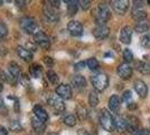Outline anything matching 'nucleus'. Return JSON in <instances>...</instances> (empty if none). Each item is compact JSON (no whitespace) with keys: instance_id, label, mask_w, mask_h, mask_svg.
I'll use <instances>...</instances> for the list:
<instances>
[{"instance_id":"1","label":"nucleus","mask_w":150,"mask_h":135,"mask_svg":"<svg viewBox=\"0 0 150 135\" xmlns=\"http://www.w3.org/2000/svg\"><path fill=\"white\" fill-rule=\"evenodd\" d=\"M101 126L108 132L115 131V122H114V116L108 109H102L100 115Z\"/></svg>"},{"instance_id":"2","label":"nucleus","mask_w":150,"mask_h":135,"mask_svg":"<svg viewBox=\"0 0 150 135\" xmlns=\"http://www.w3.org/2000/svg\"><path fill=\"white\" fill-rule=\"evenodd\" d=\"M111 18V10L109 9V7L101 4L98 6L95 10V21L98 25H105V23Z\"/></svg>"},{"instance_id":"3","label":"nucleus","mask_w":150,"mask_h":135,"mask_svg":"<svg viewBox=\"0 0 150 135\" xmlns=\"http://www.w3.org/2000/svg\"><path fill=\"white\" fill-rule=\"evenodd\" d=\"M91 82L95 90L103 91L109 86V77L105 73H98L91 78Z\"/></svg>"},{"instance_id":"4","label":"nucleus","mask_w":150,"mask_h":135,"mask_svg":"<svg viewBox=\"0 0 150 135\" xmlns=\"http://www.w3.org/2000/svg\"><path fill=\"white\" fill-rule=\"evenodd\" d=\"M20 27L25 31L27 34L35 35L38 32V26L36 20L31 17H23L20 19Z\"/></svg>"},{"instance_id":"5","label":"nucleus","mask_w":150,"mask_h":135,"mask_svg":"<svg viewBox=\"0 0 150 135\" xmlns=\"http://www.w3.org/2000/svg\"><path fill=\"white\" fill-rule=\"evenodd\" d=\"M48 104H50V106L54 109V111L56 114H61V113H63L65 110L64 101H63V99L58 95H53V96L50 97V99H48Z\"/></svg>"},{"instance_id":"6","label":"nucleus","mask_w":150,"mask_h":135,"mask_svg":"<svg viewBox=\"0 0 150 135\" xmlns=\"http://www.w3.org/2000/svg\"><path fill=\"white\" fill-rule=\"evenodd\" d=\"M130 6V0H113V11L118 15H125Z\"/></svg>"},{"instance_id":"7","label":"nucleus","mask_w":150,"mask_h":135,"mask_svg":"<svg viewBox=\"0 0 150 135\" xmlns=\"http://www.w3.org/2000/svg\"><path fill=\"white\" fill-rule=\"evenodd\" d=\"M34 37H35L36 44H37L39 47H42V49H44V50H48L50 47V39L44 32L38 31V32L34 35Z\"/></svg>"},{"instance_id":"8","label":"nucleus","mask_w":150,"mask_h":135,"mask_svg":"<svg viewBox=\"0 0 150 135\" xmlns=\"http://www.w3.org/2000/svg\"><path fill=\"white\" fill-rule=\"evenodd\" d=\"M56 95L61 97L62 99H71L72 98V88L69 87V84H61L56 87V90H55Z\"/></svg>"},{"instance_id":"9","label":"nucleus","mask_w":150,"mask_h":135,"mask_svg":"<svg viewBox=\"0 0 150 135\" xmlns=\"http://www.w3.org/2000/svg\"><path fill=\"white\" fill-rule=\"evenodd\" d=\"M117 73L121 79L128 80L132 76V68L128 63H121L117 69Z\"/></svg>"},{"instance_id":"10","label":"nucleus","mask_w":150,"mask_h":135,"mask_svg":"<svg viewBox=\"0 0 150 135\" xmlns=\"http://www.w3.org/2000/svg\"><path fill=\"white\" fill-rule=\"evenodd\" d=\"M132 33H133V31H132V28L130 26L122 27V29L120 31V42L123 43V44H130L132 39Z\"/></svg>"},{"instance_id":"11","label":"nucleus","mask_w":150,"mask_h":135,"mask_svg":"<svg viewBox=\"0 0 150 135\" xmlns=\"http://www.w3.org/2000/svg\"><path fill=\"white\" fill-rule=\"evenodd\" d=\"M67 31L73 36H81L82 34H83V26H82L80 21L71 20L67 24Z\"/></svg>"},{"instance_id":"12","label":"nucleus","mask_w":150,"mask_h":135,"mask_svg":"<svg viewBox=\"0 0 150 135\" xmlns=\"http://www.w3.org/2000/svg\"><path fill=\"white\" fill-rule=\"evenodd\" d=\"M110 28L105 25H96L93 29V35L96 39H104L109 36Z\"/></svg>"},{"instance_id":"13","label":"nucleus","mask_w":150,"mask_h":135,"mask_svg":"<svg viewBox=\"0 0 150 135\" xmlns=\"http://www.w3.org/2000/svg\"><path fill=\"white\" fill-rule=\"evenodd\" d=\"M44 15L46 16V18L50 20V21H57L58 18H59V16H58V14L56 11V8L54 6H52L50 4H47V5H45L44 7Z\"/></svg>"},{"instance_id":"14","label":"nucleus","mask_w":150,"mask_h":135,"mask_svg":"<svg viewBox=\"0 0 150 135\" xmlns=\"http://www.w3.org/2000/svg\"><path fill=\"white\" fill-rule=\"evenodd\" d=\"M31 126L34 131L37 133V134H43L44 133L45 129H46V125H45V122L42 121L40 118H38L37 116H33L31 118Z\"/></svg>"},{"instance_id":"15","label":"nucleus","mask_w":150,"mask_h":135,"mask_svg":"<svg viewBox=\"0 0 150 135\" xmlns=\"http://www.w3.org/2000/svg\"><path fill=\"white\" fill-rule=\"evenodd\" d=\"M133 88L140 98H146L148 95V87L142 80H137L133 84Z\"/></svg>"},{"instance_id":"16","label":"nucleus","mask_w":150,"mask_h":135,"mask_svg":"<svg viewBox=\"0 0 150 135\" xmlns=\"http://www.w3.org/2000/svg\"><path fill=\"white\" fill-rule=\"evenodd\" d=\"M114 122H115V131H118L120 133L128 131V123L127 119L122 116H114Z\"/></svg>"},{"instance_id":"17","label":"nucleus","mask_w":150,"mask_h":135,"mask_svg":"<svg viewBox=\"0 0 150 135\" xmlns=\"http://www.w3.org/2000/svg\"><path fill=\"white\" fill-rule=\"evenodd\" d=\"M109 108L112 113H119L121 108V100L117 95H113L109 99Z\"/></svg>"},{"instance_id":"18","label":"nucleus","mask_w":150,"mask_h":135,"mask_svg":"<svg viewBox=\"0 0 150 135\" xmlns=\"http://www.w3.org/2000/svg\"><path fill=\"white\" fill-rule=\"evenodd\" d=\"M150 29V20L149 19H141V20H138V23L134 26V31L139 34L141 33H146L148 32Z\"/></svg>"},{"instance_id":"19","label":"nucleus","mask_w":150,"mask_h":135,"mask_svg":"<svg viewBox=\"0 0 150 135\" xmlns=\"http://www.w3.org/2000/svg\"><path fill=\"white\" fill-rule=\"evenodd\" d=\"M72 84L74 86V88H76V89H84L86 87V80L81 74H75L74 77L72 78Z\"/></svg>"},{"instance_id":"20","label":"nucleus","mask_w":150,"mask_h":135,"mask_svg":"<svg viewBox=\"0 0 150 135\" xmlns=\"http://www.w3.org/2000/svg\"><path fill=\"white\" fill-rule=\"evenodd\" d=\"M17 54L19 55V58L23 59L26 62H30L33 60V53L28 49H25V47L18 46L17 47Z\"/></svg>"},{"instance_id":"21","label":"nucleus","mask_w":150,"mask_h":135,"mask_svg":"<svg viewBox=\"0 0 150 135\" xmlns=\"http://www.w3.org/2000/svg\"><path fill=\"white\" fill-rule=\"evenodd\" d=\"M33 111H34V115L37 116L38 118H40L42 121L46 122V121L48 119V114L46 113V110H45L44 108L42 107V106H39V105H36V106L34 107Z\"/></svg>"},{"instance_id":"22","label":"nucleus","mask_w":150,"mask_h":135,"mask_svg":"<svg viewBox=\"0 0 150 135\" xmlns=\"http://www.w3.org/2000/svg\"><path fill=\"white\" fill-rule=\"evenodd\" d=\"M8 70H9V74L13 79H17L20 77V68L16 62H10L8 65Z\"/></svg>"},{"instance_id":"23","label":"nucleus","mask_w":150,"mask_h":135,"mask_svg":"<svg viewBox=\"0 0 150 135\" xmlns=\"http://www.w3.org/2000/svg\"><path fill=\"white\" fill-rule=\"evenodd\" d=\"M132 17L137 20L146 19L147 18V13L144 10V8H132Z\"/></svg>"},{"instance_id":"24","label":"nucleus","mask_w":150,"mask_h":135,"mask_svg":"<svg viewBox=\"0 0 150 135\" xmlns=\"http://www.w3.org/2000/svg\"><path fill=\"white\" fill-rule=\"evenodd\" d=\"M128 123V129L129 132H136L138 129V118L134 116H129L125 118Z\"/></svg>"},{"instance_id":"25","label":"nucleus","mask_w":150,"mask_h":135,"mask_svg":"<svg viewBox=\"0 0 150 135\" xmlns=\"http://www.w3.org/2000/svg\"><path fill=\"white\" fill-rule=\"evenodd\" d=\"M79 5H80L79 0H73V1L67 4V14H69V16H74L75 14L77 13Z\"/></svg>"},{"instance_id":"26","label":"nucleus","mask_w":150,"mask_h":135,"mask_svg":"<svg viewBox=\"0 0 150 135\" xmlns=\"http://www.w3.org/2000/svg\"><path fill=\"white\" fill-rule=\"evenodd\" d=\"M137 70L139 71L140 73L148 76V74H150V64L147 63V62H142V61H141V62H138Z\"/></svg>"},{"instance_id":"27","label":"nucleus","mask_w":150,"mask_h":135,"mask_svg":"<svg viewBox=\"0 0 150 135\" xmlns=\"http://www.w3.org/2000/svg\"><path fill=\"white\" fill-rule=\"evenodd\" d=\"M29 72H30L31 77L37 79V78H40V76H42V68L38 64H33L29 69Z\"/></svg>"},{"instance_id":"28","label":"nucleus","mask_w":150,"mask_h":135,"mask_svg":"<svg viewBox=\"0 0 150 135\" xmlns=\"http://www.w3.org/2000/svg\"><path fill=\"white\" fill-rule=\"evenodd\" d=\"M86 65H88V68L91 71H95L100 68V63H99V61L95 58L88 59V61H86Z\"/></svg>"},{"instance_id":"29","label":"nucleus","mask_w":150,"mask_h":135,"mask_svg":"<svg viewBox=\"0 0 150 135\" xmlns=\"http://www.w3.org/2000/svg\"><path fill=\"white\" fill-rule=\"evenodd\" d=\"M88 104L91 107H96L99 104V97L95 91H91L88 95Z\"/></svg>"},{"instance_id":"30","label":"nucleus","mask_w":150,"mask_h":135,"mask_svg":"<svg viewBox=\"0 0 150 135\" xmlns=\"http://www.w3.org/2000/svg\"><path fill=\"white\" fill-rule=\"evenodd\" d=\"M46 76H47V79H48V81H50V84H57L59 82V78H58V76H57L54 71H52V70L47 71Z\"/></svg>"},{"instance_id":"31","label":"nucleus","mask_w":150,"mask_h":135,"mask_svg":"<svg viewBox=\"0 0 150 135\" xmlns=\"http://www.w3.org/2000/svg\"><path fill=\"white\" fill-rule=\"evenodd\" d=\"M63 122H64L65 125L72 127V126H75V124H76V117L74 115H72V114H69V115H66L64 117Z\"/></svg>"},{"instance_id":"32","label":"nucleus","mask_w":150,"mask_h":135,"mask_svg":"<svg viewBox=\"0 0 150 135\" xmlns=\"http://www.w3.org/2000/svg\"><path fill=\"white\" fill-rule=\"evenodd\" d=\"M140 45L142 47L149 49L150 47V33L149 34H144V36L140 39Z\"/></svg>"},{"instance_id":"33","label":"nucleus","mask_w":150,"mask_h":135,"mask_svg":"<svg viewBox=\"0 0 150 135\" xmlns=\"http://www.w3.org/2000/svg\"><path fill=\"white\" fill-rule=\"evenodd\" d=\"M76 111H77V116L80 117V119H85L88 117V110H86V108H84L83 106H79Z\"/></svg>"},{"instance_id":"34","label":"nucleus","mask_w":150,"mask_h":135,"mask_svg":"<svg viewBox=\"0 0 150 135\" xmlns=\"http://www.w3.org/2000/svg\"><path fill=\"white\" fill-rule=\"evenodd\" d=\"M123 59H125V63H129V62L133 61V54H132V52L129 49H125L123 51Z\"/></svg>"},{"instance_id":"35","label":"nucleus","mask_w":150,"mask_h":135,"mask_svg":"<svg viewBox=\"0 0 150 135\" xmlns=\"http://www.w3.org/2000/svg\"><path fill=\"white\" fill-rule=\"evenodd\" d=\"M8 35V27L6 24L0 23V39H4Z\"/></svg>"},{"instance_id":"36","label":"nucleus","mask_w":150,"mask_h":135,"mask_svg":"<svg viewBox=\"0 0 150 135\" xmlns=\"http://www.w3.org/2000/svg\"><path fill=\"white\" fill-rule=\"evenodd\" d=\"M93 0H81V7L83 10H88L92 6Z\"/></svg>"},{"instance_id":"37","label":"nucleus","mask_w":150,"mask_h":135,"mask_svg":"<svg viewBox=\"0 0 150 135\" xmlns=\"http://www.w3.org/2000/svg\"><path fill=\"white\" fill-rule=\"evenodd\" d=\"M131 91L130 90H127L123 92V95H122V101H125V103H129L130 100H131Z\"/></svg>"},{"instance_id":"38","label":"nucleus","mask_w":150,"mask_h":135,"mask_svg":"<svg viewBox=\"0 0 150 135\" xmlns=\"http://www.w3.org/2000/svg\"><path fill=\"white\" fill-rule=\"evenodd\" d=\"M132 8H144V0H132Z\"/></svg>"},{"instance_id":"39","label":"nucleus","mask_w":150,"mask_h":135,"mask_svg":"<svg viewBox=\"0 0 150 135\" xmlns=\"http://www.w3.org/2000/svg\"><path fill=\"white\" fill-rule=\"evenodd\" d=\"M15 1V5L17 6V8L19 9H24L26 6V0H13Z\"/></svg>"},{"instance_id":"40","label":"nucleus","mask_w":150,"mask_h":135,"mask_svg":"<svg viewBox=\"0 0 150 135\" xmlns=\"http://www.w3.org/2000/svg\"><path fill=\"white\" fill-rule=\"evenodd\" d=\"M85 62H79V63H76V64L74 65V70H76V71H80V70H82L84 66H85Z\"/></svg>"},{"instance_id":"41","label":"nucleus","mask_w":150,"mask_h":135,"mask_svg":"<svg viewBox=\"0 0 150 135\" xmlns=\"http://www.w3.org/2000/svg\"><path fill=\"white\" fill-rule=\"evenodd\" d=\"M44 62L46 63L47 65H53V60H52V58H44Z\"/></svg>"},{"instance_id":"42","label":"nucleus","mask_w":150,"mask_h":135,"mask_svg":"<svg viewBox=\"0 0 150 135\" xmlns=\"http://www.w3.org/2000/svg\"><path fill=\"white\" fill-rule=\"evenodd\" d=\"M0 135H8V132L4 126H0Z\"/></svg>"},{"instance_id":"43","label":"nucleus","mask_w":150,"mask_h":135,"mask_svg":"<svg viewBox=\"0 0 150 135\" xmlns=\"http://www.w3.org/2000/svg\"><path fill=\"white\" fill-rule=\"evenodd\" d=\"M138 135H149V133H148L147 129H142V131H139L138 132Z\"/></svg>"},{"instance_id":"44","label":"nucleus","mask_w":150,"mask_h":135,"mask_svg":"<svg viewBox=\"0 0 150 135\" xmlns=\"http://www.w3.org/2000/svg\"><path fill=\"white\" fill-rule=\"evenodd\" d=\"M64 2H66V4H69V2H71V1H73V0H63Z\"/></svg>"},{"instance_id":"45","label":"nucleus","mask_w":150,"mask_h":135,"mask_svg":"<svg viewBox=\"0 0 150 135\" xmlns=\"http://www.w3.org/2000/svg\"><path fill=\"white\" fill-rule=\"evenodd\" d=\"M1 90H2V84H1V82H0V92H1Z\"/></svg>"},{"instance_id":"46","label":"nucleus","mask_w":150,"mask_h":135,"mask_svg":"<svg viewBox=\"0 0 150 135\" xmlns=\"http://www.w3.org/2000/svg\"><path fill=\"white\" fill-rule=\"evenodd\" d=\"M48 135H58V134H57V133H50Z\"/></svg>"},{"instance_id":"47","label":"nucleus","mask_w":150,"mask_h":135,"mask_svg":"<svg viewBox=\"0 0 150 135\" xmlns=\"http://www.w3.org/2000/svg\"><path fill=\"white\" fill-rule=\"evenodd\" d=\"M2 1H4V0H0V6L2 5Z\"/></svg>"},{"instance_id":"48","label":"nucleus","mask_w":150,"mask_h":135,"mask_svg":"<svg viewBox=\"0 0 150 135\" xmlns=\"http://www.w3.org/2000/svg\"><path fill=\"white\" fill-rule=\"evenodd\" d=\"M148 4H149V5H150V0H148Z\"/></svg>"}]
</instances>
